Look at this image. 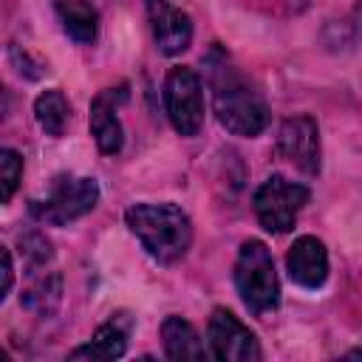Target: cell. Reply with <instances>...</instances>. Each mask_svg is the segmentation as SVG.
<instances>
[{
    "label": "cell",
    "mask_w": 362,
    "mask_h": 362,
    "mask_svg": "<svg viewBox=\"0 0 362 362\" xmlns=\"http://www.w3.org/2000/svg\"><path fill=\"white\" fill-rule=\"evenodd\" d=\"M209 88L218 122L235 136H257L269 124V107L260 90L223 57L215 51L209 59Z\"/></svg>",
    "instance_id": "1"
},
{
    "label": "cell",
    "mask_w": 362,
    "mask_h": 362,
    "mask_svg": "<svg viewBox=\"0 0 362 362\" xmlns=\"http://www.w3.org/2000/svg\"><path fill=\"white\" fill-rule=\"evenodd\" d=\"M161 342L170 359H206V348L198 331L178 314H170L161 322Z\"/></svg>",
    "instance_id": "13"
},
{
    "label": "cell",
    "mask_w": 362,
    "mask_h": 362,
    "mask_svg": "<svg viewBox=\"0 0 362 362\" xmlns=\"http://www.w3.org/2000/svg\"><path fill=\"white\" fill-rule=\"evenodd\" d=\"M150 31L156 40V48L167 57H175L189 48L192 42V20L181 8H175L167 0H144Z\"/></svg>",
    "instance_id": "10"
},
{
    "label": "cell",
    "mask_w": 362,
    "mask_h": 362,
    "mask_svg": "<svg viewBox=\"0 0 362 362\" xmlns=\"http://www.w3.org/2000/svg\"><path fill=\"white\" fill-rule=\"evenodd\" d=\"M288 277L303 288H320L328 277V252L325 243L314 235H303L291 243L286 255Z\"/></svg>",
    "instance_id": "11"
},
{
    "label": "cell",
    "mask_w": 362,
    "mask_h": 362,
    "mask_svg": "<svg viewBox=\"0 0 362 362\" xmlns=\"http://www.w3.org/2000/svg\"><path fill=\"white\" fill-rule=\"evenodd\" d=\"M20 249H23V255H25L34 266H42V263L51 260V243H48V238L40 235V232L20 235Z\"/></svg>",
    "instance_id": "18"
},
{
    "label": "cell",
    "mask_w": 362,
    "mask_h": 362,
    "mask_svg": "<svg viewBox=\"0 0 362 362\" xmlns=\"http://www.w3.org/2000/svg\"><path fill=\"white\" fill-rule=\"evenodd\" d=\"M34 116H37L40 127H42L48 136L59 139V136L65 133L68 122H71V105H68V99H65L62 90L51 88V90H42V93L37 96V102H34Z\"/></svg>",
    "instance_id": "15"
},
{
    "label": "cell",
    "mask_w": 362,
    "mask_h": 362,
    "mask_svg": "<svg viewBox=\"0 0 362 362\" xmlns=\"http://www.w3.org/2000/svg\"><path fill=\"white\" fill-rule=\"evenodd\" d=\"M209 351L215 359L223 362H255L260 359L257 337L226 308H215L206 325Z\"/></svg>",
    "instance_id": "7"
},
{
    "label": "cell",
    "mask_w": 362,
    "mask_h": 362,
    "mask_svg": "<svg viewBox=\"0 0 362 362\" xmlns=\"http://www.w3.org/2000/svg\"><path fill=\"white\" fill-rule=\"evenodd\" d=\"M308 187L288 181L286 175H269L255 192V215L272 235H283L294 226L300 209L308 204Z\"/></svg>",
    "instance_id": "5"
},
{
    "label": "cell",
    "mask_w": 362,
    "mask_h": 362,
    "mask_svg": "<svg viewBox=\"0 0 362 362\" xmlns=\"http://www.w3.org/2000/svg\"><path fill=\"white\" fill-rule=\"evenodd\" d=\"M57 14L65 34L76 42H93L99 31V14L88 0H57Z\"/></svg>",
    "instance_id": "14"
},
{
    "label": "cell",
    "mask_w": 362,
    "mask_h": 362,
    "mask_svg": "<svg viewBox=\"0 0 362 362\" xmlns=\"http://www.w3.org/2000/svg\"><path fill=\"white\" fill-rule=\"evenodd\" d=\"M130 232L158 263H175L192 243V223L175 204H136L124 212Z\"/></svg>",
    "instance_id": "2"
},
{
    "label": "cell",
    "mask_w": 362,
    "mask_h": 362,
    "mask_svg": "<svg viewBox=\"0 0 362 362\" xmlns=\"http://www.w3.org/2000/svg\"><path fill=\"white\" fill-rule=\"evenodd\" d=\"M127 99V85L119 88H105L96 93V99L90 102V136L96 139V147L105 156H116L124 144V130L119 122V105Z\"/></svg>",
    "instance_id": "9"
},
{
    "label": "cell",
    "mask_w": 362,
    "mask_h": 362,
    "mask_svg": "<svg viewBox=\"0 0 362 362\" xmlns=\"http://www.w3.org/2000/svg\"><path fill=\"white\" fill-rule=\"evenodd\" d=\"M23 303H25L31 311H37L40 317L54 314V308L59 305V277L54 274V277H48V280H40L34 288L25 291Z\"/></svg>",
    "instance_id": "16"
},
{
    "label": "cell",
    "mask_w": 362,
    "mask_h": 362,
    "mask_svg": "<svg viewBox=\"0 0 362 362\" xmlns=\"http://www.w3.org/2000/svg\"><path fill=\"white\" fill-rule=\"evenodd\" d=\"M130 328H133L130 314H124V311L113 314L107 322H102L96 328L90 342H85V345L71 351V359H102V362H107V359L124 356L127 339H130Z\"/></svg>",
    "instance_id": "12"
},
{
    "label": "cell",
    "mask_w": 362,
    "mask_h": 362,
    "mask_svg": "<svg viewBox=\"0 0 362 362\" xmlns=\"http://www.w3.org/2000/svg\"><path fill=\"white\" fill-rule=\"evenodd\" d=\"M99 204V184L93 178L57 175L48 195L42 201H31V212L37 221L65 226L82 215H88Z\"/></svg>",
    "instance_id": "4"
},
{
    "label": "cell",
    "mask_w": 362,
    "mask_h": 362,
    "mask_svg": "<svg viewBox=\"0 0 362 362\" xmlns=\"http://www.w3.org/2000/svg\"><path fill=\"white\" fill-rule=\"evenodd\" d=\"M164 107L181 136H195L204 124V90L192 68L175 65L164 79Z\"/></svg>",
    "instance_id": "6"
},
{
    "label": "cell",
    "mask_w": 362,
    "mask_h": 362,
    "mask_svg": "<svg viewBox=\"0 0 362 362\" xmlns=\"http://www.w3.org/2000/svg\"><path fill=\"white\" fill-rule=\"evenodd\" d=\"M235 288L243 305L255 317H263L280 305V283H277L274 260L263 240L249 238L240 243L235 260Z\"/></svg>",
    "instance_id": "3"
},
{
    "label": "cell",
    "mask_w": 362,
    "mask_h": 362,
    "mask_svg": "<svg viewBox=\"0 0 362 362\" xmlns=\"http://www.w3.org/2000/svg\"><path fill=\"white\" fill-rule=\"evenodd\" d=\"M277 153L297 170L317 175L320 173V127L311 116L297 113L283 119L277 130Z\"/></svg>",
    "instance_id": "8"
},
{
    "label": "cell",
    "mask_w": 362,
    "mask_h": 362,
    "mask_svg": "<svg viewBox=\"0 0 362 362\" xmlns=\"http://www.w3.org/2000/svg\"><path fill=\"white\" fill-rule=\"evenodd\" d=\"M20 178H23V158L20 153L14 150H0V184H3V204L11 201L14 189L20 187Z\"/></svg>",
    "instance_id": "17"
},
{
    "label": "cell",
    "mask_w": 362,
    "mask_h": 362,
    "mask_svg": "<svg viewBox=\"0 0 362 362\" xmlns=\"http://www.w3.org/2000/svg\"><path fill=\"white\" fill-rule=\"evenodd\" d=\"M11 283H14V266H11V252L3 249V288H0V300L8 297L11 291Z\"/></svg>",
    "instance_id": "19"
}]
</instances>
